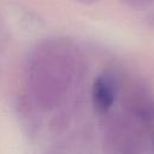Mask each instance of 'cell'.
<instances>
[{
	"instance_id": "obj_1",
	"label": "cell",
	"mask_w": 154,
	"mask_h": 154,
	"mask_svg": "<svg viewBox=\"0 0 154 154\" xmlns=\"http://www.w3.org/2000/svg\"><path fill=\"white\" fill-rule=\"evenodd\" d=\"M64 47H43L32 58L28 79L37 103L46 109L57 107L72 79V57Z\"/></svg>"
},
{
	"instance_id": "obj_2",
	"label": "cell",
	"mask_w": 154,
	"mask_h": 154,
	"mask_svg": "<svg viewBox=\"0 0 154 154\" xmlns=\"http://www.w3.org/2000/svg\"><path fill=\"white\" fill-rule=\"evenodd\" d=\"M135 122L134 120H114L112 124H109L108 131L106 134L107 142L106 146H109L112 152L126 154L131 152L135 146L138 144L137 141V131L134 128Z\"/></svg>"
},
{
	"instance_id": "obj_3",
	"label": "cell",
	"mask_w": 154,
	"mask_h": 154,
	"mask_svg": "<svg viewBox=\"0 0 154 154\" xmlns=\"http://www.w3.org/2000/svg\"><path fill=\"white\" fill-rule=\"evenodd\" d=\"M125 108L130 119L138 125L148 126L154 122V100L142 90L132 91L126 96Z\"/></svg>"
},
{
	"instance_id": "obj_4",
	"label": "cell",
	"mask_w": 154,
	"mask_h": 154,
	"mask_svg": "<svg viewBox=\"0 0 154 154\" xmlns=\"http://www.w3.org/2000/svg\"><path fill=\"white\" fill-rule=\"evenodd\" d=\"M117 96V87L113 78L108 75H100L95 78L91 87V103L94 111L105 116L112 108Z\"/></svg>"
},
{
	"instance_id": "obj_5",
	"label": "cell",
	"mask_w": 154,
	"mask_h": 154,
	"mask_svg": "<svg viewBox=\"0 0 154 154\" xmlns=\"http://www.w3.org/2000/svg\"><path fill=\"white\" fill-rule=\"evenodd\" d=\"M122 2L125 6L130 8H135V10L146 8V7L154 5V0H122Z\"/></svg>"
},
{
	"instance_id": "obj_6",
	"label": "cell",
	"mask_w": 154,
	"mask_h": 154,
	"mask_svg": "<svg viewBox=\"0 0 154 154\" xmlns=\"http://www.w3.org/2000/svg\"><path fill=\"white\" fill-rule=\"evenodd\" d=\"M146 24H147L148 26L154 28V13H150L149 16H147V18H146Z\"/></svg>"
},
{
	"instance_id": "obj_7",
	"label": "cell",
	"mask_w": 154,
	"mask_h": 154,
	"mask_svg": "<svg viewBox=\"0 0 154 154\" xmlns=\"http://www.w3.org/2000/svg\"><path fill=\"white\" fill-rule=\"evenodd\" d=\"M82 2H84V4H93V2H96V1H99V0H81Z\"/></svg>"
},
{
	"instance_id": "obj_8",
	"label": "cell",
	"mask_w": 154,
	"mask_h": 154,
	"mask_svg": "<svg viewBox=\"0 0 154 154\" xmlns=\"http://www.w3.org/2000/svg\"><path fill=\"white\" fill-rule=\"evenodd\" d=\"M153 149H154V143H153Z\"/></svg>"
}]
</instances>
